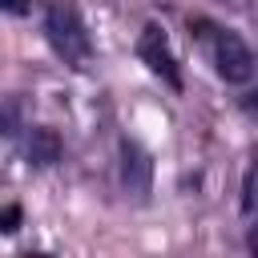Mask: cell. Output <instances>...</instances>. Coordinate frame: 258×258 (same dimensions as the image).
Instances as JSON below:
<instances>
[{
  "label": "cell",
  "mask_w": 258,
  "mask_h": 258,
  "mask_svg": "<svg viewBox=\"0 0 258 258\" xmlns=\"http://www.w3.org/2000/svg\"><path fill=\"white\" fill-rule=\"evenodd\" d=\"M20 129H24L20 105H16V101H4V105H0V137H12V133H20Z\"/></svg>",
  "instance_id": "obj_6"
},
{
  "label": "cell",
  "mask_w": 258,
  "mask_h": 258,
  "mask_svg": "<svg viewBox=\"0 0 258 258\" xmlns=\"http://www.w3.org/2000/svg\"><path fill=\"white\" fill-rule=\"evenodd\" d=\"M206 32H198L202 40H210V56H214V69H218V77L226 81V85H246V81H254V52H250V44L242 40V32H234V28H222V24H210V20H202V16H194Z\"/></svg>",
  "instance_id": "obj_2"
},
{
  "label": "cell",
  "mask_w": 258,
  "mask_h": 258,
  "mask_svg": "<svg viewBox=\"0 0 258 258\" xmlns=\"http://www.w3.org/2000/svg\"><path fill=\"white\" fill-rule=\"evenodd\" d=\"M137 56H141V64H145L153 77H161L173 93L185 89L181 64H177V56H173V48H169V40H165V32H161L157 24H145V28H141V36H137Z\"/></svg>",
  "instance_id": "obj_3"
},
{
  "label": "cell",
  "mask_w": 258,
  "mask_h": 258,
  "mask_svg": "<svg viewBox=\"0 0 258 258\" xmlns=\"http://www.w3.org/2000/svg\"><path fill=\"white\" fill-rule=\"evenodd\" d=\"M242 218H254V169L242 173Z\"/></svg>",
  "instance_id": "obj_8"
},
{
  "label": "cell",
  "mask_w": 258,
  "mask_h": 258,
  "mask_svg": "<svg viewBox=\"0 0 258 258\" xmlns=\"http://www.w3.org/2000/svg\"><path fill=\"white\" fill-rule=\"evenodd\" d=\"M60 153H64V141H60V133L52 125H24V157H28V165L48 169V165L60 161Z\"/></svg>",
  "instance_id": "obj_5"
},
{
  "label": "cell",
  "mask_w": 258,
  "mask_h": 258,
  "mask_svg": "<svg viewBox=\"0 0 258 258\" xmlns=\"http://www.w3.org/2000/svg\"><path fill=\"white\" fill-rule=\"evenodd\" d=\"M117 157H121V161H117V173H121V189H125V198L145 202L149 189H153V157H149L133 137H121Z\"/></svg>",
  "instance_id": "obj_4"
},
{
  "label": "cell",
  "mask_w": 258,
  "mask_h": 258,
  "mask_svg": "<svg viewBox=\"0 0 258 258\" xmlns=\"http://www.w3.org/2000/svg\"><path fill=\"white\" fill-rule=\"evenodd\" d=\"M44 40L48 48L69 64V69H85L93 60V36L85 28V16L73 0H48L44 4Z\"/></svg>",
  "instance_id": "obj_1"
},
{
  "label": "cell",
  "mask_w": 258,
  "mask_h": 258,
  "mask_svg": "<svg viewBox=\"0 0 258 258\" xmlns=\"http://www.w3.org/2000/svg\"><path fill=\"white\" fill-rule=\"evenodd\" d=\"M20 222H24V210H20L16 202L0 206V234H16V230H20Z\"/></svg>",
  "instance_id": "obj_7"
},
{
  "label": "cell",
  "mask_w": 258,
  "mask_h": 258,
  "mask_svg": "<svg viewBox=\"0 0 258 258\" xmlns=\"http://www.w3.org/2000/svg\"><path fill=\"white\" fill-rule=\"evenodd\" d=\"M28 8H32V0H0V12H8V16H28Z\"/></svg>",
  "instance_id": "obj_9"
}]
</instances>
